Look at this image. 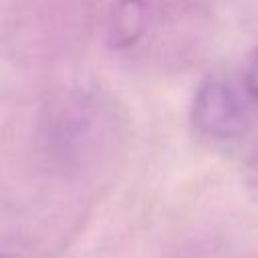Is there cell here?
<instances>
[{
	"mask_svg": "<svg viewBox=\"0 0 258 258\" xmlns=\"http://www.w3.org/2000/svg\"><path fill=\"white\" fill-rule=\"evenodd\" d=\"M189 123L198 137L212 143L234 141L250 127L242 97L228 79L216 75L198 85L189 107Z\"/></svg>",
	"mask_w": 258,
	"mask_h": 258,
	"instance_id": "6da1fadb",
	"label": "cell"
},
{
	"mask_svg": "<svg viewBox=\"0 0 258 258\" xmlns=\"http://www.w3.org/2000/svg\"><path fill=\"white\" fill-rule=\"evenodd\" d=\"M149 20L145 0H115L107 18V42L115 50L129 48L141 40Z\"/></svg>",
	"mask_w": 258,
	"mask_h": 258,
	"instance_id": "7a4b0ae2",
	"label": "cell"
},
{
	"mask_svg": "<svg viewBox=\"0 0 258 258\" xmlns=\"http://www.w3.org/2000/svg\"><path fill=\"white\" fill-rule=\"evenodd\" d=\"M242 181H244L246 191L252 198L258 200V143L252 147V151L244 159V165H242Z\"/></svg>",
	"mask_w": 258,
	"mask_h": 258,
	"instance_id": "3957f363",
	"label": "cell"
},
{
	"mask_svg": "<svg viewBox=\"0 0 258 258\" xmlns=\"http://www.w3.org/2000/svg\"><path fill=\"white\" fill-rule=\"evenodd\" d=\"M244 89L254 101H258V46L248 56V62L244 67Z\"/></svg>",
	"mask_w": 258,
	"mask_h": 258,
	"instance_id": "277c9868",
	"label": "cell"
}]
</instances>
